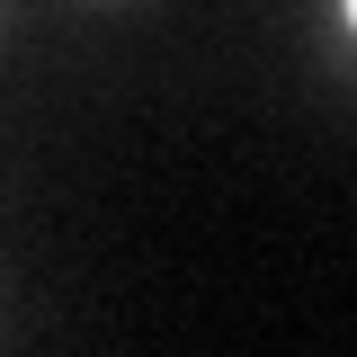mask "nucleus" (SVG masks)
Wrapping results in <instances>:
<instances>
[{"instance_id": "1", "label": "nucleus", "mask_w": 357, "mask_h": 357, "mask_svg": "<svg viewBox=\"0 0 357 357\" xmlns=\"http://www.w3.org/2000/svg\"><path fill=\"white\" fill-rule=\"evenodd\" d=\"M340 27H349V36H357V0H340Z\"/></svg>"}]
</instances>
